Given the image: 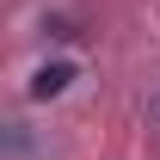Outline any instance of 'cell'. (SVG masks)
I'll use <instances>...</instances> for the list:
<instances>
[{"label":"cell","mask_w":160,"mask_h":160,"mask_svg":"<svg viewBox=\"0 0 160 160\" xmlns=\"http://www.w3.org/2000/svg\"><path fill=\"white\" fill-rule=\"evenodd\" d=\"M68 80H74V62H43L37 74H31V99H62Z\"/></svg>","instance_id":"6da1fadb"}]
</instances>
